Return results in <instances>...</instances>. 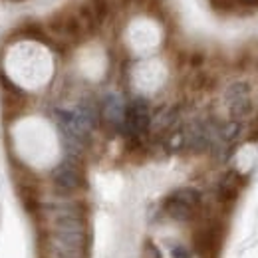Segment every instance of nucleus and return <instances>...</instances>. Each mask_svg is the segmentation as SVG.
Wrapping results in <instances>:
<instances>
[{
	"label": "nucleus",
	"mask_w": 258,
	"mask_h": 258,
	"mask_svg": "<svg viewBox=\"0 0 258 258\" xmlns=\"http://www.w3.org/2000/svg\"><path fill=\"white\" fill-rule=\"evenodd\" d=\"M151 125L149 117V103L143 97H137L123 109V121L121 129L129 139H139Z\"/></svg>",
	"instance_id": "nucleus-1"
},
{
	"label": "nucleus",
	"mask_w": 258,
	"mask_h": 258,
	"mask_svg": "<svg viewBox=\"0 0 258 258\" xmlns=\"http://www.w3.org/2000/svg\"><path fill=\"white\" fill-rule=\"evenodd\" d=\"M193 242L195 250L201 258H219L223 244V226L217 221H211L209 225L197 230Z\"/></svg>",
	"instance_id": "nucleus-2"
},
{
	"label": "nucleus",
	"mask_w": 258,
	"mask_h": 258,
	"mask_svg": "<svg viewBox=\"0 0 258 258\" xmlns=\"http://www.w3.org/2000/svg\"><path fill=\"white\" fill-rule=\"evenodd\" d=\"M52 181H54V187L62 193H74L80 187H84L82 171H80L78 163L74 159H66V161L60 163L52 171Z\"/></svg>",
	"instance_id": "nucleus-3"
},
{
	"label": "nucleus",
	"mask_w": 258,
	"mask_h": 258,
	"mask_svg": "<svg viewBox=\"0 0 258 258\" xmlns=\"http://www.w3.org/2000/svg\"><path fill=\"white\" fill-rule=\"evenodd\" d=\"M50 30L62 38H68V40H80L84 32H86V26L82 22V18L78 16V12H70V10H64V12H58L50 18L48 22Z\"/></svg>",
	"instance_id": "nucleus-4"
},
{
	"label": "nucleus",
	"mask_w": 258,
	"mask_h": 258,
	"mask_svg": "<svg viewBox=\"0 0 258 258\" xmlns=\"http://www.w3.org/2000/svg\"><path fill=\"white\" fill-rule=\"evenodd\" d=\"M244 177L240 175V173H236V171H226L225 175H223V179L219 181V187H217V197H219V201L221 203H234L236 199H238V193H240V189L244 187Z\"/></svg>",
	"instance_id": "nucleus-5"
},
{
	"label": "nucleus",
	"mask_w": 258,
	"mask_h": 258,
	"mask_svg": "<svg viewBox=\"0 0 258 258\" xmlns=\"http://www.w3.org/2000/svg\"><path fill=\"white\" fill-rule=\"evenodd\" d=\"M163 211H165V215H167L169 219L179 221V223H189V221H193L195 213H197V209L189 207L187 203H183V201H179V199H175L173 195H169V197L165 199Z\"/></svg>",
	"instance_id": "nucleus-6"
},
{
	"label": "nucleus",
	"mask_w": 258,
	"mask_h": 258,
	"mask_svg": "<svg viewBox=\"0 0 258 258\" xmlns=\"http://www.w3.org/2000/svg\"><path fill=\"white\" fill-rule=\"evenodd\" d=\"M175 199H179V201H183V203H187L189 207H193V209H199L201 207V203H203V197L201 193L193 189V187H183V189H177L175 193H171Z\"/></svg>",
	"instance_id": "nucleus-7"
},
{
	"label": "nucleus",
	"mask_w": 258,
	"mask_h": 258,
	"mask_svg": "<svg viewBox=\"0 0 258 258\" xmlns=\"http://www.w3.org/2000/svg\"><path fill=\"white\" fill-rule=\"evenodd\" d=\"M228 105H230V115H232L234 121L240 119V117H246V115L252 111V101H250V97L236 99V101H232V103H228Z\"/></svg>",
	"instance_id": "nucleus-8"
},
{
	"label": "nucleus",
	"mask_w": 258,
	"mask_h": 258,
	"mask_svg": "<svg viewBox=\"0 0 258 258\" xmlns=\"http://www.w3.org/2000/svg\"><path fill=\"white\" fill-rule=\"evenodd\" d=\"M248 94H250V86H248L246 82H236V84H232V86L226 90V101L232 103V101H236V99L248 97Z\"/></svg>",
	"instance_id": "nucleus-9"
},
{
	"label": "nucleus",
	"mask_w": 258,
	"mask_h": 258,
	"mask_svg": "<svg viewBox=\"0 0 258 258\" xmlns=\"http://www.w3.org/2000/svg\"><path fill=\"white\" fill-rule=\"evenodd\" d=\"M88 6L92 10V14L96 16L97 24L103 22L107 18V14H109V0H90Z\"/></svg>",
	"instance_id": "nucleus-10"
},
{
	"label": "nucleus",
	"mask_w": 258,
	"mask_h": 258,
	"mask_svg": "<svg viewBox=\"0 0 258 258\" xmlns=\"http://www.w3.org/2000/svg\"><path fill=\"white\" fill-rule=\"evenodd\" d=\"M22 36L32 38V40H40V42H46V44H48V36L42 32V28H40L38 24H32V22L22 28Z\"/></svg>",
	"instance_id": "nucleus-11"
},
{
	"label": "nucleus",
	"mask_w": 258,
	"mask_h": 258,
	"mask_svg": "<svg viewBox=\"0 0 258 258\" xmlns=\"http://www.w3.org/2000/svg\"><path fill=\"white\" fill-rule=\"evenodd\" d=\"M240 121H228L225 127L221 129V137L225 139V141H232V139H236L238 137V133H240Z\"/></svg>",
	"instance_id": "nucleus-12"
},
{
	"label": "nucleus",
	"mask_w": 258,
	"mask_h": 258,
	"mask_svg": "<svg viewBox=\"0 0 258 258\" xmlns=\"http://www.w3.org/2000/svg\"><path fill=\"white\" fill-rule=\"evenodd\" d=\"M171 256L173 258H193V250L191 248H187V246H175V248H171Z\"/></svg>",
	"instance_id": "nucleus-13"
},
{
	"label": "nucleus",
	"mask_w": 258,
	"mask_h": 258,
	"mask_svg": "<svg viewBox=\"0 0 258 258\" xmlns=\"http://www.w3.org/2000/svg\"><path fill=\"white\" fill-rule=\"evenodd\" d=\"M203 60H205V56H203L201 52H197V54H193V58H191V66H195V68H197V66L203 64Z\"/></svg>",
	"instance_id": "nucleus-14"
},
{
	"label": "nucleus",
	"mask_w": 258,
	"mask_h": 258,
	"mask_svg": "<svg viewBox=\"0 0 258 258\" xmlns=\"http://www.w3.org/2000/svg\"><path fill=\"white\" fill-rule=\"evenodd\" d=\"M246 141H250V143H256L258 141V127L256 125H252V129H250V133H248V139Z\"/></svg>",
	"instance_id": "nucleus-15"
},
{
	"label": "nucleus",
	"mask_w": 258,
	"mask_h": 258,
	"mask_svg": "<svg viewBox=\"0 0 258 258\" xmlns=\"http://www.w3.org/2000/svg\"><path fill=\"white\" fill-rule=\"evenodd\" d=\"M254 125H256V127H258V117H256V121H254Z\"/></svg>",
	"instance_id": "nucleus-16"
}]
</instances>
